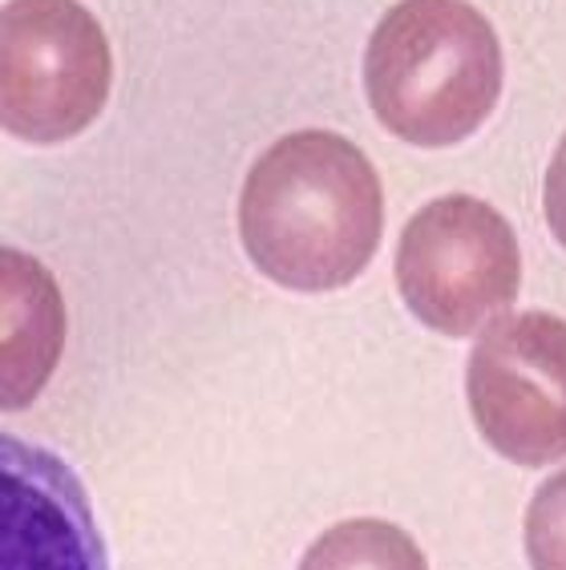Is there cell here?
Here are the masks:
<instances>
[{
    "mask_svg": "<svg viewBox=\"0 0 566 570\" xmlns=\"http://www.w3.org/2000/svg\"><path fill=\"white\" fill-rule=\"evenodd\" d=\"M381 230V175L344 134H283L251 163L240 239L272 284L304 296L349 287L372 264Z\"/></svg>",
    "mask_w": 566,
    "mask_h": 570,
    "instance_id": "obj_1",
    "label": "cell"
},
{
    "mask_svg": "<svg viewBox=\"0 0 566 570\" xmlns=\"http://www.w3.org/2000/svg\"><path fill=\"white\" fill-rule=\"evenodd\" d=\"M506 57L469 0H397L364 49V94L401 142L446 150L498 110Z\"/></svg>",
    "mask_w": 566,
    "mask_h": 570,
    "instance_id": "obj_2",
    "label": "cell"
},
{
    "mask_svg": "<svg viewBox=\"0 0 566 570\" xmlns=\"http://www.w3.org/2000/svg\"><path fill=\"white\" fill-rule=\"evenodd\" d=\"M114 86L106 29L81 0L0 4V130L33 146L69 142L101 118Z\"/></svg>",
    "mask_w": 566,
    "mask_h": 570,
    "instance_id": "obj_3",
    "label": "cell"
},
{
    "mask_svg": "<svg viewBox=\"0 0 566 570\" xmlns=\"http://www.w3.org/2000/svg\"><path fill=\"white\" fill-rule=\"evenodd\" d=\"M392 272L424 328L474 336L518 299L523 252L510 219L486 198L441 195L404 223Z\"/></svg>",
    "mask_w": 566,
    "mask_h": 570,
    "instance_id": "obj_4",
    "label": "cell"
},
{
    "mask_svg": "<svg viewBox=\"0 0 566 570\" xmlns=\"http://www.w3.org/2000/svg\"><path fill=\"white\" fill-rule=\"evenodd\" d=\"M466 401L494 453L514 465L566 458V320L506 312L481 332L466 364Z\"/></svg>",
    "mask_w": 566,
    "mask_h": 570,
    "instance_id": "obj_5",
    "label": "cell"
},
{
    "mask_svg": "<svg viewBox=\"0 0 566 570\" xmlns=\"http://www.w3.org/2000/svg\"><path fill=\"white\" fill-rule=\"evenodd\" d=\"M0 570H109L77 470L12 433H0Z\"/></svg>",
    "mask_w": 566,
    "mask_h": 570,
    "instance_id": "obj_6",
    "label": "cell"
},
{
    "mask_svg": "<svg viewBox=\"0 0 566 570\" xmlns=\"http://www.w3.org/2000/svg\"><path fill=\"white\" fill-rule=\"evenodd\" d=\"M66 296L29 252L0 247V413H21L53 381L66 352Z\"/></svg>",
    "mask_w": 566,
    "mask_h": 570,
    "instance_id": "obj_7",
    "label": "cell"
},
{
    "mask_svg": "<svg viewBox=\"0 0 566 570\" xmlns=\"http://www.w3.org/2000/svg\"><path fill=\"white\" fill-rule=\"evenodd\" d=\"M300 570H429L413 534L384 518H349L308 547Z\"/></svg>",
    "mask_w": 566,
    "mask_h": 570,
    "instance_id": "obj_8",
    "label": "cell"
},
{
    "mask_svg": "<svg viewBox=\"0 0 566 570\" xmlns=\"http://www.w3.org/2000/svg\"><path fill=\"white\" fill-rule=\"evenodd\" d=\"M523 538L530 570H566V465L534 490Z\"/></svg>",
    "mask_w": 566,
    "mask_h": 570,
    "instance_id": "obj_9",
    "label": "cell"
},
{
    "mask_svg": "<svg viewBox=\"0 0 566 570\" xmlns=\"http://www.w3.org/2000/svg\"><path fill=\"white\" fill-rule=\"evenodd\" d=\"M543 210L550 239L566 252V134L563 142L555 146V158L546 166V187H543Z\"/></svg>",
    "mask_w": 566,
    "mask_h": 570,
    "instance_id": "obj_10",
    "label": "cell"
}]
</instances>
